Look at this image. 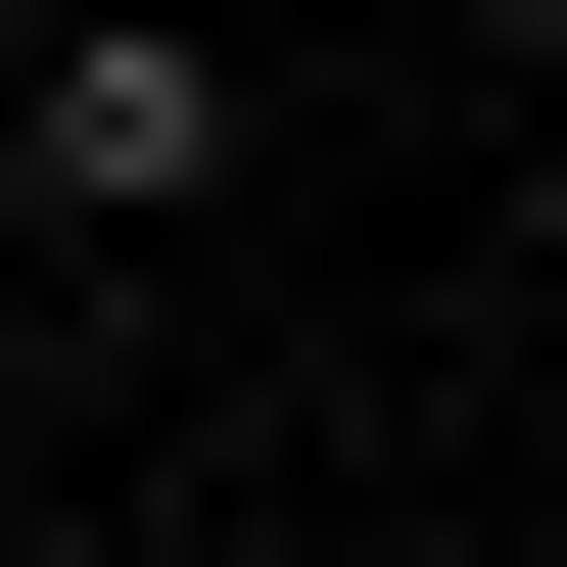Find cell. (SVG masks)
Instances as JSON below:
<instances>
[{
  "label": "cell",
  "instance_id": "cell-2",
  "mask_svg": "<svg viewBox=\"0 0 567 567\" xmlns=\"http://www.w3.org/2000/svg\"><path fill=\"white\" fill-rule=\"evenodd\" d=\"M0 48H48V0H0Z\"/></svg>",
  "mask_w": 567,
  "mask_h": 567
},
{
  "label": "cell",
  "instance_id": "cell-3",
  "mask_svg": "<svg viewBox=\"0 0 567 567\" xmlns=\"http://www.w3.org/2000/svg\"><path fill=\"white\" fill-rule=\"evenodd\" d=\"M0 284H48V237H0Z\"/></svg>",
  "mask_w": 567,
  "mask_h": 567
},
{
  "label": "cell",
  "instance_id": "cell-1",
  "mask_svg": "<svg viewBox=\"0 0 567 567\" xmlns=\"http://www.w3.org/2000/svg\"><path fill=\"white\" fill-rule=\"evenodd\" d=\"M0 237H237V48L189 0H48L0 48Z\"/></svg>",
  "mask_w": 567,
  "mask_h": 567
}]
</instances>
